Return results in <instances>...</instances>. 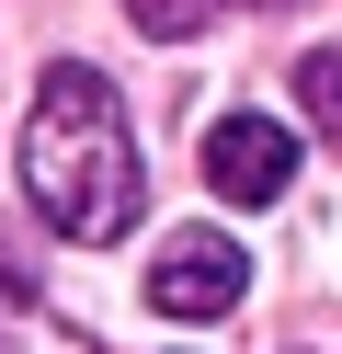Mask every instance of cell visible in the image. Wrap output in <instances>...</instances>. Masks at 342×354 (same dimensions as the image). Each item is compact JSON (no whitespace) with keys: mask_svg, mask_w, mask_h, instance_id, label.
<instances>
[{"mask_svg":"<svg viewBox=\"0 0 342 354\" xmlns=\"http://www.w3.org/2000/svg\"><path fill=\"white\" fill-rule=\"evenodd\" d=\"M23 194H35V217L57 240H126L137 229V194H149L137 126H126V103H114V80L91 69V57H57V69L35 80V115H23Z\"/></svg>","mask_w":342,"mask_h":354,"instance_id":"obj_1","label":"cell"},{"mask_svg":"<svg viewBox=\"0 0 342 354\" xmlns=\"http://www.w3.org/2000/svg\"><path fill=\"white\" fill-rule=\"evenodd\" d=\"M251 297V252L228 229H171L149 263V308H171V320H217V308Z\"/></svg>","mask_w":342,"mask_h":354,"instance_id":"obj_2","label":"cell"},{"mask_svg":"<svg viewBox=\"0 0 342 354\" xmlns=\"http://www.w3.org/2000/svg\"><path fill=\"white\" fill-rule=\"evenodd\" d=\"M205 183H217V206H274L296 183V138L274 115H217L205 126Z\"/></svg>","mask_w":342,"mask_h":354,"instance_id":"obj_3","label":"cell"},{"mask_svg":"<svg viewBox=\"0 0 342 354\" xmlns=\"http://www.w3.org/2000/svg\"><path fill=\"white\" fill-rule=\"evenodd\" d=\"M296 115L319 126V149H342V46H308V57H296Z\"/></svg>","mask_w":342,"mask_h":354,"instance_id":"obj_4","label":"cell"},{"mask_svg":"<svg viewBox=\"0 0 342 354\" xmlns=\"http://www.w3.org/2000/svg\"><path fill=\"white\" fill-rule=\"evenodd\" d=\"M126 24H137V35H160V46H194V35L217 24V0H126Z\"/></svg>","mask_w":342,"mask_h":354,"instance_id":"obj_5","label":"cell"}]
</instances>
